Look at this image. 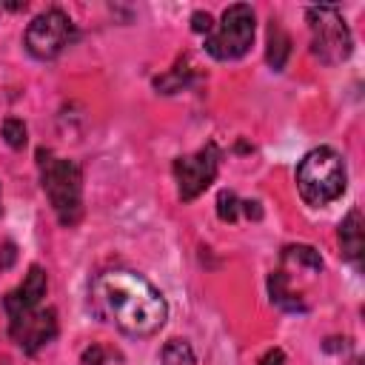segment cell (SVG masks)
I'll use <instances>...</instances> for the list:
<instances>
[{
    "label": "cell",
    "mask_w": 365,
    "mask_h": 365,
    "mask_svg": "<svg viewBox=\"0 0 365 365\" xmlns=\"http://www.w3.org/2000/svg\"><path fill=\"white\" fill-rule=\"evenodd\" d=\"M91 302L97 314L120 328L125 336H154L168 319L165 297L137 271H103L91 282Z\"/></svg>",
    "instance_id": "1"
},
{
    "label": "cell",
    "mask_w": 365,
    "mask_h": 365,
    "mask_svg": "<svg viewBox=\"0 0 365 365\" xmlns=\"http://www.w3.org/2000/svg\"><path fill=\"white\" fill-rule=\"evenodd\" d=\"M40 185L57 214L60 225H77L83 217V171L74 160L57 157L48 148H37Z\"/></svg>",
    "instance_id": "2"
},
{
    "label": "cell",
    "mask_w": 365,
    "mask_h": 365,
    "mask_svg": "<svg viewBox=\"0 0 365 365\" xmlns=\"http://www.w3.org/2000/svg\"><path fill=\"white\" fill-rule=\"evenodd\" d=\"M345 185H348L345 160L331 145L311 148L299 160V165H297V188H299V197L308 205H314V208H322V205L334 202L336 197H342Z\"/></svg>",
    "instance_id": "3"
},
{
    "label": "cell",
    "mask_w": 365,
    "mask_h": 365,
    "mask_svg": "<svg viewBox=\"0 0 365 365\" xmlns=\"http://www.w3.org/2000/svg\"><path fill=\"white\" fill-rule=\"evenodd\" d=\"M311 29V51L325 66H339L354 51V37L336 6H311L305 11Z\"/></svg>",
    "instance_id": "4"
},
{
    "label": "cell",
    "mask_w": 365,
    "mask_h": 365,
    "mask_svg": "<svg viewBox=\"0 0 365 365\" xmlns=\"http://www.w3.org/2000/svg\"><path fill=\"white\" fill-rule=\"evenodd\" d=\"M254 9L248 3H234L222 11L220 23L205 34V51L214 60H240L254 43Z\"/></svg>",
    "instance_id": "5"
},
{
    "label": "cell",
    "mask_w": 365,
    "mask_h": 365,
    "mask_svg": "<svg viewBox=\"0 0 365 365\" xmlns=\"http://www.w3.org/2000/svg\"><path fill=\"white\" fill-rule=\"evenodd\" d=\"M74 37L77 31L71 17L63 9H46L29 23L23 34V46L37 60H54L74 43Z\"/></svg>",
    "instance_id": "6"
},
{
    "label": "cell",
    "mask_w": 365,
    "mask_h": 365,
    "mask_svg": "<svg viewBox=\"0 0 365 365\" xmlns=\"http://www.w3.org/2000/svg\"><path fill=\"white\" fill-rule=\"evenodd\" d=\"M220 171V151L214 143L202 145L200 151L194 154H185V157H177L174 160V180H177V197L182 202H191L197 200L217 177Z\"/></svg>",
    "instance_id": "7"
},
{
    "label": "cell",
    "mask_w": 365,
    "mask_h": 365,
    "mask_svg": "<svg viewBox=\"0 0 365 365\" xmlns=\"http://www.w3.org/2000/svg\"><path fill=\"white\" fill-rule=\"evenodd\" d=\"M9 334L23 348V354H37L57 336V311L37 305L31 311L9 317Z\"/></svg>",
    "instance_id": "8"
},
{
    "label": "cell",
    "mask_w": 365,
    "mask_h": 365,
    "mask_svg": "<svg viewBox=\"0 0 365 365\" xmlns=\"http://www.w3.org/2000/svg\"><path fill=\"white\" fill-rule=\"evenodd\" d=\"M46 291H48V277H46V271H43L40 265H31L29 274L23 277V282H20L14 291H9V294L3 297V308H6L9 317H17V314H23V311L37 308V305L43 302Z\"/></svg>",
    "instance_id": "9"
},
{
    "label": "cell",
    "mask_w": 365,
    "mask_h": 365,
    "mask_svg": "<svg viewBox=\"0 0 365 365\" xmlns=\"http://www.w3.org/2000/svg\"><path fill=\"white\" fill-rule=\"evenodd\" d=\"M336 237H339V251H342V257L359 271V265H362V251H365V237H362V214H359L356 208H351V211L345 214V220L339 222Z\"/></svg>",
    "instance_id": "10"
},
{
    "label": "cell",
    "mask_w": 365,
    "mask_h": 365,
    "mask_svg": "<svg viewBox=\"0 0 365 365\" xmlns=\"http://www.w3.org/2000/svg\"><path fill=\"white\" fill-rule=\"evenodd\" d=\"M268 294H271V302L279 305L282 311H305L308 305L302 302V294H297L291 288V279L285 271H271L268 277Z\"/></svg>",
    "instance_id": "11"
},
{
    "label": "cell",
    "mask_w": 365,
    "mask_h": 365,
    "mask_svg": "<svg viewBox=\"0 0 365 365\" xmlns=\"http://www.w3.org/2000/svg\"><path fill=\"white\" fill-rule=\"evenodd\" d=\"M288 57H291V37H288V31L282 29V23L271 17V23H268V48H265V60H268V66H271L274 71H282L285 63H288Z\"/></svg>",
    "instance_id": "12"
},
{
    "label": "cell",
    "mask_w": 365,
    "mask_h": 365,
    "mask_svg": "<svg viewBox=\"0 0 365 365\" xmlns=\"http://www.w3.org/2000/svg\"><path fill=\"white\" fill-rule=\"evenodd\" d=\"M282 262H294L297 268H308L311 274L322 271V257L311 245H288V248H282Z\"/></svg>",
    "instance_id": "13"
},
{
    "label": "cell",
    "mask_w": 365,
    "mask_h": 365,
    "mask_svg": "<svg viewBox=\"0 0 365 365\" xmlns=\"http://www.w3.org/2000/svg\"><path fill=\"white\" fill-rule=\"evenodd\" d=\"M160 362L163 365H197V356H194V348L185 339H168L163 345Z\"/></svg>",
    "instance_id": "14"
},
{
    "label": "cell",
    "mask_w": 365,
    "mask_h": 365,
    "mask_svg": "<svg viewBox=\"0 0 365 365\" xmlns=\"http://www.w3.org/2000/svg\"><path fill=\"white\" fill-rule=\"evenodd\" d=\"M0 131H3V140L9 143V148H14V151L26 148V143H29V128H26V123H23L20 117H6L3 125H0Z\"/></svg>",
    "instance_id": "15"
},
{
    "label": "cell",
    "mask_w": 365,
    "mask_h": 365,
    "mask_svg": "<svg viewBox=\"0 0 365 365\" xmlns=\"http://www.w3.org/2000/svg\"><path fill=\"white\" fill-rule=\"evenodd\" d=\"M217 217L222 222H237L240 217V200L234 191H220L217 194Z\"/></svg>",
    "instance_id": "16"
},
{
    "label": "cell",
    "mask_w": 365,
    "mask_h": 365,
    "mask_svg": "<svg viewBox=\"0 0 365 365\" xmlns=\"http://www.w3.org/2000/svg\"><path fill=\"white\" fill-rule=\"evenodd\" d=\"M191 29H194L197 34H208V31L214 29V17H211L208 11H194V14H191Z\"/></svg>",
    "instance_id": "17"
},
{
    "label": "cell",
    "mask_w": 365,
    "mask_h": 365,
    "mask_svg": "<svg viewBox=\"0 0 365 365\" xmlns=\"http://www.w3.org/2000/svg\"><path fill=\"white\" fill-rule=\"evenodd\" d=\"M83 365H103V359H106V354H103V348L100 345H88L86 351H83Z\"/></svg>",
    "instance_id": "18"
},
{
    "label": "cell",
    "mask_w": 365,
    "mask_h": 365,
    "mask_svg": "<svg viewBox=\"0 0 365 365\" xmlns=\"http://www.w3.org/2000/svg\"><path fill=\"white\" fill-rule=\"evenodd\" d=\"M257 365H285V354H282V348H268V351L259 356Z\"/></svg>",
    "instance_id": "19"
},
{
    "label": "cell",
    "mask_w": 365,
    "mask_h": 365,
    "mask_svg": "<svg viewBox=\"0 0 365 365\" xmlns=\"http://www.w3.org/2000/svg\"><path fill=\"white\" fill-rule=\"evenodd\" d=\"M17 259V248H14V242H6L3 245V251H0V271H6V268H11V262Z\"/></svg>",
    "instance_id": "20"
},
{
    "label": "cell",
    "mask_w": 365,
    "mask_h": 365,
    "mask_svg": "<svg viewBox=\"0 0 365 365\" xmlns=\"http://www.w3.org/2000/svg\"><path fill=\"white\" fill-rule=\"evenodd\" d=\"M240 208L245 211V217H251V220H262V208H259V202L245 200V202H240Z\"/></svg>",
    "instance_id": "21"
}]
</instances>
